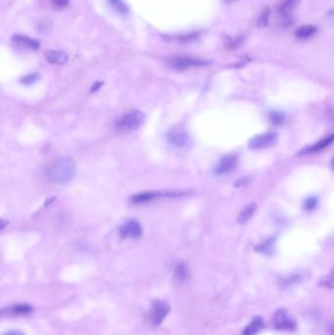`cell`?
I'll list each match as a JSON object with an SVG mask.
<instances>
[{
  "label": "cell",
  "instance_id": "9a60e30c",
  "mask_svg": "<svg viewBox=\"0 0 334 335\" xmlns=\"http://www.w3.org/2000/svg\"><path fill=\"white\" fill-rule=\"evenodd\" d=\"M45 59L47 62L51 64H57V65H63L66 64L69 60L68 54L64 51L60 50H47L45 51Z\"/></svg>",
  "mask_w": 334,
  "mask_h": 335
},
{
  "label": "cell",
  "instance_id": "e0dca14e",
  "mask_svg": "<svg viewBox=\"0 0 334 335\" xmlns=\"http://www.w3.org/2000/svg\"><path fill=\"white\" fill-rule=\"evenodd\" d=\"M317 32V28L313 25H304L300 28H298L295 32L296 37L300 39H306L311 36H313Z\"/></svg>",
  "mask_w": 334,
  "mask_h": 335
},
{
  "label": "cell",
  "instance_id": "5bb4252c",
  "mask_svg": "<svg viewBox=\"0 0 334 335\" xmlns=\"http://www.w3.org/2000/svg\"><path fill=\"white\" fill-rule=\"evenodd\" d=\"M334 142V134L327 136L326 138L320 140L319 142L313 144L312 146L310 147H307L305 149H303L301 151L300 154H310V153H318L324 149H326L327 147H329L332 143Z\"/></svg>",
  "mask_w": 334,
  "mask_h": 335
},
{
  "label": "cell",
  "instance_id": "836d02e7",
  "mask_svg": "<svg viewBox=\"0 0 334 335\" xmlns=\"http://www.w3.org/2000/svg\"><path fill=\"white\" fill-rule=\"evenodd\" d=\"M331 167H332V168H333V169L334 170V157L333 158L332 162H331Z\"/></svg>",
  "mask_w": 334,
  "mask_h": 335
},
{
  "label": "cell",
  "instance_id": "484cf974",
  "mask_svg": "<svg viewBox=\"0 0 334 335\" xmlns=\"http://www.w3.org/2000/svg\"><path fill=\"white\" fill-rule=\"evenodd\" d=\"M318 203H319V201H318L317 197H309L304 202V208L307 211H313L317 208Z\"/></svg>",
  "mask_w": 334,
  "mask_h": 335
},
{
  "label": "cell",
  "instance_id": "5b68a950",
  "mask_svg": "<svg viewBox=\"0 0 334 335\" xmlns=\"http://www.w3.org/2000/svg\"><path fill=\"white\" fill-rule=\"evenodd\" d=\"M277 140V134L273 132L265 133L262 134L255 135L249 141V148L253 150L267 149L275 144Z\"/></svg>",
  "mask_w": 334,
  "mask_h": 335
},
{
  "label": "cell",
  "instance_id": "f1b7e54d",
  "mask_svg": "<svg viewBox=\"0 0 334 335\" xmlns=\"http://www.w3.org/2000/svg\"><path fill=\"white\" fill-rule=\"evenodd\" d=\"M52 2L55 6L60 8H63L69 4V0H52Z\"/></svg>",
  "mask_w": 334,
  "mask_h": 335
},
{
  "label": "cell",
  "instance_id": "7c38bea8",
  "mask_svg": "<svg viewBox=\"0 0 334 335\" xmlns=\"http://www.w3.org/2000/svg\"><path fill=\"white\" fill-rule=\"evenodd\" d=\"M33 311V307L27 303L14 304L5 309H3V315L7 316H27L32 314Z\"/></svg>",
  "mask_w": 334,
  "mask_h": 335
},
{
  "label": "cell",
  "instance_id": "f546056e",
  "mask_svg": "<svg viewBox=\"0 0 334 335\" xmlns=\"http://www.w3.org/2000/svg\"><path fill=\"white\" fill-rule=\"evenodd\" d=\"M250 181V178H247V177H244V178H242V179H240V180H238V184L237 185H245L246 183H248Z\"/></svg>",
  "mask_w": 334,
  "mask_h": 335
},
{
  "label": "cell",
  "instance_id": "8992f818",
  "mask_svg": "<svg viewBox=\"0 0 334 335\" xmlns=\"http://www.w3.org/2000/svg\"><path fill=\"white\" fill-rule=\"evenodd\" d=\"M169 310H170V306L167 302L162 301V300L156 301L153 304L152 309L149 314V320L152 326L154 327L160 326L165 320V318L167 317V314L169 313Z\"/></svg>",
  "mask_w": 334,
  "mask_h": 335
},
{
  "label": "cell",
  "instance_id": "44dd1931",
  "mask_svg": "<svg viewBox=\"0 0 334 335\" xmlns=\"http://www.w3.org/2000/svg\"><path fill=\"white\" fill-rule=\"evenodd\" d=\"M268 120L271 125L275 127H280L285 122V115L281 112H270L268 115Z\"/></svg>",
  "mask_w": 334,
  "mask_h": 335
},
{
  "label": "cell",
  "instance_id": "d4e9b609",
  "mask_svg": "<svg viewBox=\"0 0 334 335\" xmlns=\"http://www.w3.org/2000/svg\"><path fill=\"white\" fill-rule=\"evenodd\" d=\"M268 17H269V9L268 8H265L262 12V14L259 17L258 20V26L259 28H265L267 26L268 23Z\"/></svg>",
  "mask_w": 334,
  "mask_h": 335
},
{
  "label": "cell",
  "instance_id": "8fae6325",
  "mask_svg": "<svg viewBox=\"0 0 334 335\" xmlns=\"http://www.w3.org/2000/svg\"><path fill=\"white\" fill-rule=\"evenodd\" d=\"M237 165V157L234 154L226 155L223 157L216 167L217 174H226L234 170Z\"/></svg>",
  "mask_w": 334,
  "mask_h": 335
},
{
  "label": "cell",
  "instance_id": "4316f807",
  "mask_svg": "<svg viewBox=\"0 0 334 335\" xmlns=\"http://www.w3.org/2000/svg\"><path fill=\"white\" fill-rule=\"evenodd\" d=\"M38 79H39V76L37 74H31V75H28L27 77H25L22 80V83L24 84H27V85H30V84H34Z\"/></svg>",
  "mask_w": 334,
  "mask_h": 335
},
{
  "label": "cell",
  "instance_id": "7402d4cb",
  "mask_svg": "<svg viewBox=\"0 0 334 335\" xmlns=\"http://www.w3.org/2000/svg\"><path fill=\"white\" fill-rule=\"evenodd\" d=\"M273 244H274V240L271 238L266 240L265 242L261 243V244H258L255 248V250L257 252H260V253H263V254H270L272 252V249H273Z\"/></svg>",
  "mask_w": 334,
  "mask_h": 335
},
{
  "label": "cell",
  "instance_id": "52a82bcc",
  "mask_svg": "<svg viewBox=\"0 0 334 335\" xmlns=\"http://www.w3.org/2000/svg\"><path fill=\"white\" fill-rule=\"evenodd\" d=\"M167 139L171 145L178 148L186 146L189 142L188 134H186L184 129L179 126L170 129V131L167 134Z\"/></svg>",
  "mask_w": 334,
  "mask_h": 335
},
{
  "label": "cell",
  "instance_id": "ba28073f",
  "mask_svg": "<svg viewBox=\"0 0 334 335\" xmlns=\"http://www.w3.org/2000/svg\"><path fill=\"white\" fill-rule=\"evenodd\" d=\"M273 328L277 331H294L296 324L285 310H278L273 316Z\"/></svg>",
  "mask_w": 334,
  "mask_h": 335
},
{
  "label": "cell",
  "instance_id": "ffe728a7",
  "mask_svg": "<svg viewBox=\"0 0 334 335\" xmlns=\"http://www.w3.org/2000/svg\"><path fill=\"white\" fill-rule=\"evenodd\" d=\"M301 281V276L300 274L293 273V274H288L286 276H283L280 278L279 283L282 287H289L292 285H295Z\"/></svg>",
  "mask_w": 334,
  "mask_h": 335
},
{
  "label": "cell",
  "instance_id": "ac0fdd59",
  "mask_svg": "<svg viewBox=\"0 0 334 335\" xmlns=\"http://www.w3.org/2000/svg\"><path fill=\"white\" fill-rule=\"evenodd\" d=\"M255 211H256V204H255V203H251L249 205H247V206L239 213V215H238V217H237V222H238V224H240V225L246 224V223L250 220L251 218H252V216L254 215Z\"/></svg>",
  "mask_w": 334,
  "mask_h": 335
},
{
  "label": "cell",
  "instance_id": "7a4b0ae2",
  "mask_svg": "<svg viewBox=\"0 0 334 335\" xmlns=\"http://www.w3.org/2000/svg\"><path fill=\"white\" fill-rule=\"evenodd\" d=\"M145 115L140 111H132L125 114L117 123V129L123 133H132L139 129L144 123Z\"/></svg>",
  "mask_w": 334,
  "mask_h": 335
},
{
  "label": "cell",
  "instance_id": "277c9868",
  "mask_svg": "<svg viewBox=\"0 0 334 335\" xmlns=\"http://www.w3.org/2000/svg\"><path fill=\"white\" fill-rule=\"evenodd\" d=\"M185 193L183 191L179 190H172V191H149V192H142V193H137L131 197L130 201L134 204L139 205L143 203L150 202L152 200H155L159 197H177V196H182Z\"/></svg>",
  "mask_w": 334,
  "mask_h": 335
},
{
  "label": "cell",
  "instance_id": "cb8c5ba5",
  "mask_svg": "<svg viewBox=\"0 0 334 335\" xmlns=\"http://www.w3.org/2000/svg\"><path fill=\"white\" fill-rule=\"evenodd\" d=\"M111 5L113 6V8L121 13V14H127L129 9H128V6L125 4V2L123 0H109Z\"/></svg>",
  "mask_w": 334,
  "mask_h": 335
},
{
  "label": "cell",
  "instance_id": "9c48e42d",
  "mask_svg": "<svg viewBox=\"0 0 334 335\" xmlns=\"http://www.w3.org/2000/svg\"><path fill=\"white\" fill-rule=\"evenodd\" d=\"M123 238H138L142 235V227L136 220H130L120 228Z\"/></svg>",
  "mask_w": 334,
  "mask_h": 335
},
{
  "label": "cell",
  "instance_id": "1f68e13d",
  "mask_svg": "<svg viewBox=\"0 0 334 335\" xmlns=\"http://www.w3.org/2000/svg\"><path fill=\"white\" fill-rule=\"evenodd\" d=\"M4 335H24L23 334H21V333H19V332H9V333H7V334H5Z\"/></svg>",
  "mask_w": 334,
  "mask_h": 335
},
{
  "label": "cell",
  "instance_id": "3957f363",
  "mask_svg": "<svg viewBox=\"0 0 334 335\" xmlns=\"http://www.w3.org/2000/svg\"><path fill=\"white\" fill-rule=\"evenodd\" d=\"M208 64H209L208 61L188 56H177L167 60L168 67L177 71H183L194 67H202Z\"/></svg>",
  "mask_w": 334,
  "mask_h": 335
},
{
  "label": "cell",
  "instance_id": "4dcf8cb0",
  "mask_svg": "<svg viewBox=\"0 0 334 335\" xmlns=\"http://www.w3.org/2000/svg\"><path fill=\"white\" fill-rule=\"evenodd\" d=\"M328 333H329V335H334V324L331 325L328 329Z\"/></svg>",
  "mask_w": 334,
  "mask_h": 335
},
{
  "label": "cell",
  "instance_id": "4fadbf2b",
  "mask_svg": "<svg viewBox=\"0 0 334 335\" xmlns=\"http://www.w3.org/2000/svg\"><path fill=\"white\" fill-rule=\"evenodd\" d=\"M301 0H282L277 6V12L284 18H289L297 10Z\"/></svg>",
  "mask_w": 334,
  "mask_h": 335
},
{
  "label": "cell",
  "instance_id": "30bf717a",
  "mask_svg": "<svg viewBox=\"0 0 334 335\" xmlns=\"http://www.w3.org/2000/svg\"><path fill=\"white\" fill-rule=\"evenodd\" d=\"M12 41L17 47L25 50H37L40 46V42L38 40L23 34L14 35L12 37Z\"/></svg>",
  "mask_w": 334,
  "mask_h": 335
},
{
  "label": "cell",
  "instance_id": "d6a6232c",
  "mask_svg": "<svg viewBox=\"0 0 334 335\" xmlns=\"http://www.w3.org/2000/svg\"><path fill=\"white\" fill-rule=\"evenodd\" d=\"M100 85H101L100 83L95 84V86H93V88H92V91H93V90H97V88H99V87H100Z\"/></svg>",
  "mask_w": 334,
  "mask_h": 335
},
{
  "label": "cell",
  "instance_id": "d6986e66",
  "mask_svg": "<svg viewBox=\"0 0 334 335\" xmlns=\"http://www.w3.org/2000/svg\"><path fill=\"white\" fill-rule=\"evenodd\" d=\"M189 272L185 264L178 263L174 266V277L179 282H184L188 278Z\"/></svg>",
  "mask_w": 334,
  "mask_h": 335
},
{
  "label": "cell",
  "instance_id": "2e32d148",
  "mask_svg": "<svg viewBox=\"0 0 334 335\" xmlns=\"http://www.w3.org/2000/svg\"><path fill=\"white\" fill-rule=\"evenodd\" d=\"M264 327H265V323H264L263 318L257 316L252 320L249 326H247L244 329L242 335H256L260 331L264 329Z\"/></svg>",
  "mask_w": 334,
  "mask_h": 335
},
{
  "label": "cell",
  "instance_id": "6da1fadb",
  "mask_svg": "<svg viewBox=\"0 0 334 335\" xmlns=\"http://www.w3.org/2000/svg\"><path fill=\"white\" fill-rule=\"evenodd\" d=\"M76 174V164L69 157L56 159L45 169V176L56 183L69 182Z\"/></svg>",
  "mask_w": 334,
  "mask_h": 335
},
{
  "label": "cell",
  "instance_id": "603a6c76",
  "mask_svg": "<svg viewBox=\"0 0 334 335\" xmlns=\"http://www.w3.org/2000/svg\"><path fill=\"white\" fill-rule=\"evenodd\" d=\"M244 42V37L243 36H235V37H231L227 40L226 47L230 50L236 49L240 47Z\"/></svg>",
  "mask_w": 334,
  "mask_h": 335
},
{
  "label": "cell",
  "instance_id": "83f0119b",
  "mask_svg": "<svg viewBox=\"0 0 334 335\" xmlns=\"http://www.w3.org/2000/svg\"><path fill=\"white\" fill-rule=\"evenodd\" d=\"M321 284H322V285H324V286H326V287H329V288H334V274H331V275L327 276V277L325 278V281L323 280V281L321 282Z\"/></svg>",
  "mask_w": 334,
  "mask_h": 335
}]
</instances>
